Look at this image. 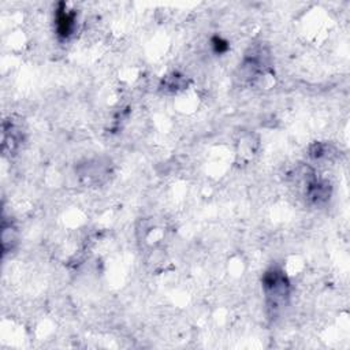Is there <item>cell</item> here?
<instances>
[{
    "instance_id": "1",
    "label": "cell",
    "mask_w": 350,
    "mask_h": 350,
    "mask_svg": "<svg viewBox=\"0 0 350 350\" xmlns=\"http://www.w3.org/2000/svg\"><path fill=\"white\" fill-rule=\"evenodd\" d=\"M55 24H56V32L60 37H70L75 28V13L67 10V6L64 3H60L55 14Z\"/></svg>"
},
{
    "instance_id": "2",
    "label": "cell",
    "mask_w": 350,
    "mask_h": 350,
    "mask_svg": "<svg viewBox=\"0 0 350 350\" xmlns=\"http://www.w3.org/2000/svg\"><path fill=\"white\" fill-rule=\"evenodd\" d=\"M213 47H215V50H216V52H219V54H222V52H225L227 48H229V46H227V42L223 41L221 37H216L213 38Z\"/></svg>"
}]
</instances>
